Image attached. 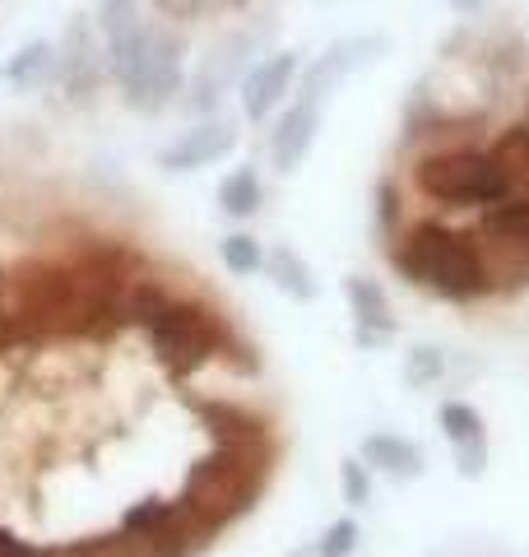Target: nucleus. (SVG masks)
I'll return each instance as SVG.
<instances>
[{
	"mask_svg": "<svg viewBox=\"0 0 529 557\" xmlns=\"http://www.w3.org/2000/svg\"><path fill=\"white\" fill-rule=\"evenodd\" d=\"M98 38L108 51V70L121 102L139 116L168 112L186 89V28L168 20H149L139 0H102Z\"/></svg>",
	"mask_w": 529,
	"mask_h": 557,
	"instance_id": "1",
	"label": "nucleus"
},
{
	"mask_svg": "<svg viewBox=\"0 0 529 557\" xmlns=\"http://www.w3.org/2000/svg\"><path fill=\"white\" fill-rule=\"evenodd\" d=\"M385 265H391L414 293L446 307H479L502 298V278L492 265V251L479 233L455 228V223L422 214L385 242Z\"/></svg>",
	"mask_w": 529,
	"mask_h": 557,
	"instance_id": "2",
	"label": "nucleus"
},
{
	"mask_svg": "<svg viewBox=\"0 0 529 557\" xmlns=\"http://www.w3.org/2000/svg\"><path fill=\"white\" fill-rule=\"evenodd\" d=\"M274 465L279 446H209L200 460H190L176 497L214 534H223L264 502L274 483Z\"/></svg>",
	"mask_w": 529,
	"mask_h": 557,
	"instance_id": "3",
	"label": "nucleus"
},
{
	"mask_svg": "<svg viewBox=\"0 0 529 557\" xmlns=\"http://www.w3.org/2000/svg\"><path fill=\"white\" fill-rule=\"evenodd\" d=\"M214 530L182 497H145L94 539H70L65 557H200L214 548Z\"/></svg>",
	"mask_w": 529,
	"mask_h": 557,
	"instance_id": "4",
	"label": "nucleus"
},
{
	"mask_svg": "<svg viewBox=\"0 0 529 557\" xmlns=\"http://www.w3.org/2000/svg\"><path fill=\"white\" fill-rule=\"evenodd\" d=\"M404 182L422 205L436 209H473L483 214L488 205L516 190L510 172L492 153V145H451V149H422L404 159Z\"/></svg>",
	"mask_w": 529,
	"mask_h": 557,
	"instance_id": "5",
	"label": "nucleus"
},
{
	"mask_svg": "<svg viewBox=\"0 0 529 557\" xmlns=\"http://www.w3.org/2000/svg\"><path fill=\"white\" fill-rule=\"evenodd\" d=\"M242 330L227 321V311L219 302H209L205 293H176V298L158 311L145 325L149 354L168 376L186 381L209 362H223V354L233 348Z\"/></svg>",
	"mask_w": 529,
	"mask_h": 557,
	"instance_id": "6",
	"label": "nucleus"
},
{
	"mask_svg": "<svg viewBox=\"0 0 529 557\" xmlns=\"http://www.w3.org/2000/svg\"><path fill=\"white\" fill-rule=\"evenodd\" d=\"M10 307L28 348L70 344L75 311V265L65 251H28L10 265Z\"/></svg>",
	"mask_w": 529,
	"mask_h": 557,
	"instance_id": "7",
	"label": "nucleus"
},
{
	"mask_svg": "<svg viewBox=\"0 0 529 557\" xmlns=\"http://www.w3.org/2000/svg\"><path fill=\"white\" fill-rule=\"evenodd\" d=\"M488 112L479 108H455L441 94H428V84H414L409 102L399 116V153L414 159L422 149H451V145H488Z\"/></svg>",
	"mask_w": 529,
	"mask_h": 557,
	"instance_id": "8",
	"label": "nucleus"
},
{
	"mask_svg": "<svg viewBox=\"0 0 529 557\" xmlns=\"http://www.w3.org/2000/svg\"><path fill=\"white\" fill-rule=\"evenodd\" d=\"M479 237L492 251L502 278V298L529 293V190H510L479 214Z\"/></svg>",
	"mask_w": 529,
	"mask_h": 557,
	"instance_id": "9",
	"label": "nucleus"
},
{
	"mask_svg": "<svg viewBox=\"0 0 529 557\" xmlns=\"http://www.w3.org/2000/svg\"><path fill=\"white\" fill-rule=\"evenodd\" d=\"M51 79H57L65 108H88V102L102 94V84L112 79L98 24H88V14H75V20L65 24L61 42H57V75Z\"/></svg>",
	"mask_w": 529,
	"mask_h": 557,
	"instance_id": "10",
	"label": "nucleus"
},
{
	"mask_svg": "<svg viewBox=\"0 0 529 557\" xmlns=\"http://www.w3.org/2000/svg\"><path fill=\"white\" fill-rule=\"evenodd\" d=\"M251 57H256V33H227V38H219V42L200 57L196 75H186V89H182L186 98H182V108H186L190 116H214L219 102L233 94L246 70L256 65Z\"/></svg>",
	"mask_w": 529,
	"mask_h": 557,
	"instance_id": "11",
	"label": "nucleus"
},
{
	"mask_svg": "<svg viewBox=\"0 0 529 557\" xmlns=\"http://www.w3.org/2000/svg\"><path fill=\"white\" fill-rule=\"evenodd\" d=\"M297 79H303V57H297V51H270V57H260L237 84L242 116L251 121V126L274 121L288 108V94L297 89Z\"/></svg>",
	"mask_w": 529,
	"mask_h": 557,
	"instance_id": "12",
	"label": "nucleus"
},
{
	"mask_svg": "<svg viewBox=\"0 0 529 557\" xmlns=\"http://www.w3.org/2000/svg\"><path fill=\"white\" fill-rule=\"evenodd\" d=\"M381 57H385V38H381V33H353V38L330 42L321 57L303 70V79H297V98H311V102H321V108H325V98L340 89L344 79H353L358 70H367Z\"/></svg>",
	"mask_w": 529,
	"mask_h": 557,
	"instance_id": "13",
	"label": "nucleus"
},
{
	"mask_svg": "<svg viewBox=\"0 0 529 557\" xmlns=\"http://www.w3.org/2000/svg\"><path fill=\"white\" fill-rule=\"evenodd\" d=\"M237 121L233 116H200L190 131H182L172 139V145L158 153V163H163V172H172V177H186V172H205V168H214L223 163L227 153L237 149Z\"/></svg>",
	"mask_w": 529,
	"mask_h": 557,
	"instance_id": "14",
	"label": "nucleus"
},
{
	"mask_svg": "<svg viewBox=\"0 0 529 557\" xmlns=\"http://www.w3.org/2000/svg\"><path fill=\"white\" fill-rule=\"evenodd\" d=\"M436 428L451 446L455 474L460 479H483L492 460V437H488V418L469 405V399H441L436 405Z\"/></svg>",
	"mask_w": 529,
	"mask_h": 557,
	"instance_id": "15",
	"label": "nucleus"
},
{
	"mask_svg": "<svg viewBox=\"0 0 529 557\" xmlns=\"http://www.w3.org/2000/svg\"><path fill=\"white\" fill-rule=\"evenodd\" d=\"M196 418L214 446H279L274 418L242 399H196Z\"/></svg>",
	"mask_w": 529,
	"mask_h": 557,
	"instance_id": "16",
	"label": "nucleus"
},
{
	"mask_svg": "<svg viewBox=\"0 0 529 557\" xmlns=\"http://www.w3.org/2000/svg\"><path fill=\"white\" fill-rule=\"evenodd\" d=\"M344 302H348V317H353V344H358V348H385V344H395L399 321H395L391 293H385L381 278H372V274H348L344 278Z\"/></svg>",
	"mask_w": 529,
	"mask_h": 557,
	"instance_id": "17",
	"label": "nucleus"
},
{
	"mask_svg": "<svg viewBox=\"0 0 529 557\" xmlns=\"http://www.w3.org/2000/svg\"><path fill=\"white\" fill-rule=\"evenodd\" d=\"M316 135H321V102L311 98H288V108L274 116L270 126V163L274 172H297L307 163V153L316 145Z\"/></svg>",
	"mask_w": 529,
	"mask_h": 557,
	"instance_id": "18",
	"label": "nucleus"
},
{
	"mask_svg": "<svg viewBox=\"0 0 529 557\" xmlns=\"http://www.w3.org/2000/svg\"><path fill=\"white\" fill-rule=\"evenodd\" d=\"M358 460L372 469V474L391 479V483H418L422 469H428V456H422V446L414 437H404V432H367L362 446H358Z\"/></svg>",
	"mask_w": 529,
	"mask_h": 557,
	"instance_id": "19",
	"label": "nucleus"
},
{
	"mask_svg": "<svg viewBox=\"0 0 529 557\" xmlns=\"http://www.w3.org/2000/svg\"><path fill=\"white\" fill-rule=\"evenodd\" d=\"M264 274H270V284L284 293L288 302H316L321 298V284H316V270L307 265V256L288 247V242H279L274 251H264Z\"/></svg>",
	"mask_w": 529,
	"mask_h": 557,
	"instance_id": "20",
	"label": "nucleus"
},
{
	"mask_svg": "<svg viewBox=\"0 0 529 557\" xmlns=\"http://www.w3.org/2000/svg\"><path fill=\"white\" fill-rule=\"evenodd\" d=\"M51 75H57V42H47V38L24 42L5 65H0V79H5L14 94H38L51 84Z\"/></svg>",
	"mask_w": 529,
	"mask_h": 557,
	"instance_id": "21",
	"label": "nucleus"
},
{
	"mask_svg": "<svg viewBox=\"0 0 529 557\" xmlns=\"http://www.w3.org/2000/svg\"><path fill=\"white\" fill-rule=\"evenodd\" d=\"M260 205H264V182H260L256 168H233L219 182V209H223L227 219H237V223L242 219H256Z\"/></svg>",
	"mask_w": 529,
	"mask_h": 557,
	"instance_id": "22",
	"label": "nucleus"
},
{
	"mask_svg": "<svg viewBox=\"0 0 529 557\" xmlns=\"http://www.w3.org/2000/svg\"><path fill=\"white\" fill-rule=\"evenodd\" d=\"M492 153L502 159V168L510 172V182H516V190H529V121H506V126H497V135L488 139Z\"/></svg>",
	"mask_w": 529,
	"mask_h": 557,
	"instance_id": "23",
	"label": "nucleus"
},
{
	"mask_svg": "<svg viewBox=\"0 0 529 557\" xmlns=\"http://www.w3.org/2000/svg\"><path fill=\"white\" fill-rule=\"evenodd\" d=\"M219 260H223L227 274L251 278V274L264 270V247H260L256 233H227V237L219 242Z\"/></svg>",
	"mask_w": 529,
	"mask_h": 557,
	"instance_id": "24",
	"label": "nucleus"
},
{
	"mask_svg": "<svg viewBox=\"0 0 529 557\" xmlns=\"http://www.w3.org/2000/svg\"><path fill=\"white\" fill-rule=\"evenodd\" d=\"M441 376H446V348L414 344L409 354H404V386L409 391H432Z\"/></svg>",
	"mask_w": 529,
	"mask_h": 557,
	"instance_id": "25",
	"label": "nucleus"
},
{
	"mask_svg": "<svg viewBox=\"0 0 529 557\" xmlns=\"http://www.w3.org/2000/svg\"><path fill=\"white\" fill-rule=\"evenodd\" d=\"M377 209H372V228H377V242L385 247L404 223H409V214H404V190H399V182H391V177H381L377 182Z\"/></svg>",
	"mask_w": 529,
	"mask_h": 557,
	"instance_id": "26",
	"label": "nucleus"
},
{
	"mask_svg": "<svg viewBox=\"0 0 529 557\" xmlns=\"http://www.w3.org/2000/svg\"><path fill=\"white\" fill-rule=\"evenodd\" d=\"M362 544V525L353 516H340V520H330L325 534L311 544V557H353Z\"/></svg>",
	"mask_w": 529,
	"mask_h": 557,
	"instance_id": "27",
	"label": "nucleus"
},
{
	"mask_svg": "<svg viewBox=\"0 0 529 557\" xmlns=\"http://www.w3.org/2000/svg\"><path fill=\"white\" fill-rule=\"evenodd\" d=\"M340 493H344V502H348L353 511L372 502V469H367L358 456L340 460Z\"/></svg>",
	"mask_w": 529,
	"mask_h": 557,
	"instance_id": "28",
	"label": "nucleus"
},
{
	"mask_svg": "<svg viewBox=\"0 0 529 557\" xmlns=\"http://www.w3.org/2000/svg\"><path fill=\"white\" fill-rule=\"evenodd\" d=\"M214 5H219V0H149V10L158 14V20H168V24H176V28L205 20V14L214 10Z\"/></svg>",
	"mask_w": 529,
	"mask_h": 557,
	"instance_id": "29",
	"label": "nucleus"
},
{
	"mask_svg": "<svg viewBox=\"0 0 529 557\" xmlns=\"http://www.w3.org/2000/svg\"><path fill=\"white\" fill-rule=\"evenodd\" d=\"M0 557H65L61 548H42V544H28L14 530L0 525Z\"/></svg>",
	"mask_w": 529,
	"mask_h": 557,
	"instance_id": "30",
	"label": "nucleus"
},
{
	"mask_svg": "<svg viewBox=\"0 0 529 557\" xmlns=\"http://www.w3.org/2000/svg\"><path fill=\"white\" fill-rule=\"evenodd\" d=\"M446 5L460 14V20H483V10H488V0H446Z\"/></svg>",
	"mask_w": 529,
	"mask_h": 557,
	"instance_id": "31",
	"label": "nucleus"
},
{
	"mask_svg": "<svg viewBox=\"0 0 529 557\" xmlns=\"http://www.w3.org/2000/svg\"><path fill=\"white\" fill-rule=\"evenodd\" d=\"M516 102H520V121H529V79H525V89L516 94Z\"/></svg>",
	"mask_w": 529,
	"mask_h": 557,
	"instance_id": "32",
	"label": "nucleus"
}]
</instances>
